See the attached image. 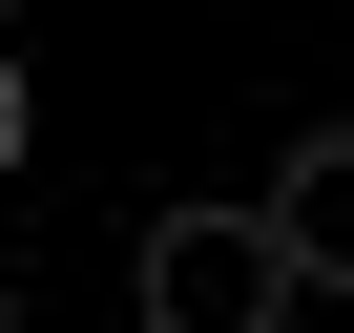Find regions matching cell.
I'll use <instances>...</instances> for the list:
<instances>
[{"instance_id": "obj_1", "label": "cell", "mask_w": 354, "mask_h": 333, "mask_svg": "<svg viewBox=\"0 0 354 333\" xmlns=\"http://www.w3.org/2000/svg\"><path fill=\"white\" fill-rule=\"evenodd\" d=\"M125 292H146V333H292V312H313V292H292V250H271L250 209H146Z\"/></svg>"}, {"instance_id": "obj_2", "label": "cell", "mask_w": 354, "mask_h": 333, "mask_svg": "<svg viewBox=\"0 0 354 333\" xmlns=\"http://www.w3.org/2000/svg\"><path fill=\"white\" fill-rule=\"evenodd\" d=\"M250 229L292 250V292H354V125H313L271 188H250Z\"/></svg>"}, {"instance_id": "obj_3", "label": "cell", "mask_w": 354, "mask_h": 333, "mask_svg": "<svg viewBox=\"0 0 354 333\" xmlns=\"http://www.w3.org/2000/svg\"><path fill=\"white\" fill-rule=\"evenodd\" d=\"M0 188H21V42H0Z\"/></svg>"}, {"instance_id": "obj_4", "label": "cell", "mask_w": 354, "mask_h": 333, "mask_svg": "<svg viewBox=\"0 0 354 333\" xmlns=\"http://www.w3.org/2000/svg\"><path fill=\"white\" fill-rule=\"evenodd\" d=\"M0 333H42V312H21V292H0Z\"/></svg>"}]
</instances>
